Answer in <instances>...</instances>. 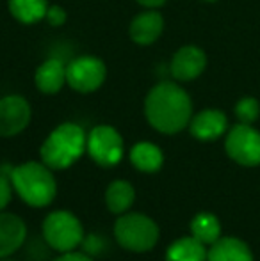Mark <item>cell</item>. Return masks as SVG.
<instances>
[{
    "label": "cell",
    "mask_w": 260,
    "mask_h": 261,
    "mask_svg": "<svg viewBox=\"0 0 260 261\" xmlns=\"http://www.w3.org/2000/svg\"><path fill=\"white\" fill-rule=\"evenodd\" d=\"M164 31V18L155 9L141 13L130 23V38L134 43L141 46H148L160 38Z\"/></svg>",
    "instance_id": "obj_13"
},
{
    "label": "cell",
    "mask_w": 260,
    "mask_h": 261,
    "mask_svg": "<svg viewBox=\"0 0 260 261\" xmlns=\"http://www.w3.org/2000/svg\"><path fill=\"white\" fill-rule=\"evenodd\" d=\"M189 227H191L193 237L196 240H200L201 244H205L207 247H210L214 242H218L223 237L221 220L210 212H200L198 215H195Z\"/></svg>",
    "instance_id": "obj_19"
},
{
    "label": "cell",
    "mask_w": 260,
    "mask_h": 261,
    "mask_svg": "<svg viewBox=\"0 0 260 261\" xmlns=\"http://www.w3.org/2000/svg\"><path fill=\"white\" fill-rule=\"evenodd\" d=\"M107 69L102 59L93 55L77 57L66 66V82L77 93H94L105 82Z\"/></svg>",
    "instance_id": "obj_8"
},
{
    "label": "cell",
    "mask_w": 260,
    "mask_h": 261,
    "mask_svg": "<svg viewBox=\"0 0 260 261\" xmlns=\"http://www.w3.org/2000/svg\"><path fill=\"white\" fill-rule=\"evenodd\" d=\"M225 151L230 160H233L241 167H258L260 132L253 124L237 123L226 132Z\"/></svg>",
    "instance_id": "obj_6"
},
{
    "label": "cell",
    "mask_w": 260,
    "mask_h": 261,
    "mask_svg": "<svg viewBox=\"0 0 260 261\" xmlns=\"http://www.w3.org/2000/svg\"><path fill=\"white\" fill-rule=\"evenodd\" d=\"M86 151L100 167H114L125 155V144L116 128L109 124H98L87 134Z\"/></svg>",
    "instance_id": "obj_7"
},
{
    "label": "cell",
    "mask_w": 260,
    "mask_h": 261,
    "mask_svg": "<svg viewBox=\"0 0 260 261\" xmlns=\"http://www.w3.org/2000/svg\"><path fill=\"white\" fill-rule=\"evenodd\" d=\"M160 229L152 217L145 213H123L114 224V238L122 249L135 254L150 252L157 245Z\"/></svg>",
    "instance_id": "obj_4"
},
{
    "label": "cell",
    "mask_w": 260,
    "mask_h": 261,
    "mask_svg": "<svg viewBox=\"0 0 260 261\" xmlns=\"http://www.w3.org/2000/svg\"><path fill=\"white\" fill-rule=\"evenodd\" d=\"M45 20L49 21V25H52V27H61V25H64L66 20H68V14H66V11L61 6H49Z\"/></svg>",
    "instance_id": "obj_24"
},
{
    "label": "cell",
    "mask_w": 260,
    "mask_h": 261,
    "mask_svg": "<svg viewBox=\"0 0 260 261\" xmlns=\"http://www.w3.org/2000/svg\"><path fill=\"white\" fill-rule=\"evenodd\" d=\"M135 201V190L127 179H114L105 189V206L114 215H123Z\"/></svg>",
    "instance_id": "obj_17"
},
{
    "label": "cell",
    "mask_w": 260,
    "mask_h": 261,
    "mask_svg": "<svg viewBox=\"0 0 260 261\" xmlns=\"http://www.w3.org/2000/svg\"><path fill=\"white\" fill-rule=\"evenodd\" d=\"M129 158H130V164L137 171L146 172V174L159 172L164 165L162 151L153 142H137V144H134L130 148Z\"/></svg>",
    "instance_id": "obj_16"
},
{
    "label": "cell",
    "mask_w": 260,
    "mask_h": 261,
    "mask_svg": "<svg viewBox=\"0 0 260 261\" xmlns=\"http://www.w3.org/2000/svg\"><path fill=\"white\" fill-rule=\"evenodd\" d=\"M233 112L239 123L253 124L260 117V101L253 96H244L233 107Z\"/></svg>",
    "instance_id": "obj_21"
},
{
    "label": "cell",
    "mask_w": 260,
    "mask_h": 261,
    "mask_svg": "<svg viewBox=\"0 0 260 261\" xmlns=\"http://www.w3.org/2000/svg\"><path fill=\"white\" fill-rule=\"evenodd\" d=\"M27 240V226L14 213L0 212V259H6L20 251Z\"/></svg>",
    "instance_id": "obj_12"
},
{
    "label": "cell",
    "mask_w": 260,
    "mask_h": 261,
    "mask_svg": "<svg viewBox=\"0 0 260 261\" xmlns=\"http://www.w3.org/2000/svg\"><path fill=\"white\" fill-rule=\"evenodd\" d=\"M32 110L23 96L9 94L0 98V137H14L29 126Z\"/></svg>",
    "instance_id": "obj_9"
},
{
    "label": "cell",
    "mask_w": 260,
    "mask_h": 261,
    "mask_svg": "<svg viewBox=\"0 0 260 261\" xmlns=\"http://www.w3.org/2000/svg\"><path fill=\"white\" fill-rule=\"evenodd\" d=\"M187 128L196 141L214 142L228 132V117L223 110L205 109L191 117Z\"/></svg>",
    "instance_id": "obj_10"
},
{
    "label": "cell",
    "mask_w": 260,
    "mask_h": 261,
    "mask_svg": "<svg viewBox=\"0 0 260 261\" xmlns=\"http://www.w3.org/2000/svg\"><path fill=\"white\" fill-rule=\"evenodd\" d=\"M207 68V55L195 45H185L177 50L171 59V75L180 82L198 79Z\"/></svg>",
    "instance_id": "obj_11"
},
{
    "label": "cell",
    "mask_w": 260,
    "mask_h": 261,
    "mask_svg": "<svg viewBox=\"0 0 260 261\" xmlns=\"http://www.w3.org/2000/svg\"><path fill=\"white\" fill-rule=\"evenodd\" d=\"M49 2L46 0H9V13L20 23L32 25L45 20Z\"/></svg>",
    "instance_id": "obj_20"
},
{
    "label": "cell",
    "mask_w": 260,
    "mask_h": 261,
    "mask_svg": "<svg viewBox=\"0 0 260 261\" xmlns=\"http://www.w3.org/2000/svg\"><path fill=\"white\" fill-rule=\"evenodd\" d=\"M14 192L32 208H45L57 196V181L52 169L43 162H23L9 169Z\"/></svg>",
    "instance_id": "obj_2"
},
{
    "label": "cell",
    "mask_w": 260,
    "mask_h": 261,
    "mask_svg": "<svg viewBox=\"0 0 260 261\" xmlns=\"http://www.w3.org/2000/svg\"><path fill=\"white\" fill-rule=\"evenodd\" d=\"M145 116L150 126L160 134H180L191 123V96L178 84H157L155 87H152L145 100Z\"/></svg>",
    "instance_id": "obj_1"
},
{
    "label": "cell",
    "mask_w": 260,
    "mask_h": 261,
    "mask_svg": "<svg viewBox=\"0 0 260 261\" xmlns=\"http://www.w3.org/2000/svg\"><path fill=\"white\" fill-rule=\"evenodd\" d=\"M13 183H11L9 176L0 174V212L7 208V204L13 199Z\"/></svg>",
    "instance_id": "obj_23"
},
{
    "label": "cell",
    "mask_w": 260,
    "mask_h": 261,
    "mask_svg": "<svg viewBox=\"0 0 260 261\" xmlns=\"http://www.w3.org/2000/svg\"><path fill=\"white\" fill-rule=\"evenodd\" d=\"M207 261H255L253 251L237 237H221L208 247Z\"/></svg>",
    "instance_id": "obj_14"
},
{
    "label": "cell",
    "mask_w": 260,
    "mask_h": 261,
    "mask_svg": "<svg viewBox=\"0 0 260 261\" xmlns=\"http://www.w3.org/2000/svg\"><path fill=\"white\" fill-rule=\"evenodd\" d=\"M141 6L148 7V9H157V7L164 6L166 4V0H137Z\"/></svg>",
    "instance_id": "obj_26"
},
{
    "label": "cell",
    "mask_w": 260,
    "mask_h": 261,
    "mask_svg": "<svg viewBox=\"0 0 260 261\" xmlns=\"http://www.w3.org/2000/svg\"><path fill=\"white\" fill-rule=\"evenodd\" d=\"M43 238L46 245L59 254L75 251L84 242V227L82 222L66 210H56L50 212L43 220Z\"/></svg>",
    "instance_id": "obj_5"
},
{
    "label": "cell",
    "mask_w": 260,
    "mask_h": 261,
    "mask_svg": "<svg viewBox=\"0 0 260 261\" xmlns=\"http://www.w3.org/2000/svg\"><path fill=\"white\" fill-rule=\"evenodd\" d=\"M87 134L75 123H63L50 132L41 144V162L52 171H64L72 167L86 151Z\"/></svg>",
    "instance_id": "obj_3"
},
{
    "label": "cell",
    "mask_w": 260,
    "mask_h": 261,
    "mask_svg": "<svg viewBox=\"0 0 260 261\" xmlns=\"http://www.w3.org/2000/svg\"><path fill=\"white\" fill-rule=\"evenodd\" d=\"M203 2H208V4H214V2H218V0H203Z\"/></svg>",
    "instance_id": "obj_27"
},
{
    "label": "cell",
    "mask_w": 260,
    "mask_h": 261,
    "mask_svg": "<svg viewBox=\"0 0 260 261\" xmlns=\"http://www.w3.org/2000/svg\"><path fill=\"white\" fill-rule=\"evenodd\" d=\"M207 245L195 237H182L166 249L164 261H207Z\"/></svg>",
    "instance_id": "obj_18"
},
{
    "label": "cell",
    "mask_w": 260,
    "mask_h": 261,
    "mask_svg": "<svg viewBox=\"0 0 260 261\" xmlns=\"http://www.w3.org/2000/svg\"><path fill=\"white\" fill-rule=\"evenodd\" d=\"M82 249H84V252L89 254V256L102 254L104 249H105V242L100 234H87V237H84Z\"/></svg>",
    "instance_id": "obj_22"
},
{
    "label": "cell",
    "mask_w": 260,
    "mask_h": 261,
    "mask_svg": "<svg viewBox=\"0 0 260 261\" xmlns=\"http://www.w3.org/2000/svg\"><path fill=\"white\" fill-rule=\"evenodd\" d=\"M34 84L38 91L45 94H56L64 87L66 82V64L61 59H49L38 66L34 75Z\"/></svg>",
    "instance_id": "obj_15"
},
{
    "label": "cell",
    "mask_w": 260,
    "mask_h": 261,
    "mask_svg": "<svg viewBox=\"0 0 260 261\" xmlns=\"http://www.w3.org/2000/svg\"><path fill=\"white\" fill-rule=\"evenodd\" d=\"M54 261H93V256L86 254V252H77V251H69L63 252L59 258H56Z\"/></svg>",
    "instance_id": "obj_25"
}]
</instances>
